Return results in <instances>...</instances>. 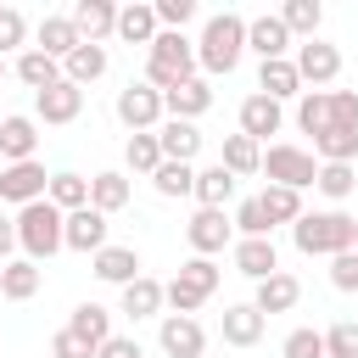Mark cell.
Masks as SVG:
<instances>
[{
    "label": "cell",
    "mask_w": 358,
    "mask_h": 358,
    "mask_svg": "<svg viewBox=\"0 0 358 358\" xmlns=\"http://www.w3.org/2000/svg\"><path fill=\"white\" fill-rule=\"evenodd\" d=\"M229 257H235V274H246V280H268V274L280 268V252H274L268 235H257V241H235Z\"/></svg>",
    "instance_id": "obj_19"
},
{
    "label": "cell",
    "mask_w": 358,
    "mask_h": 358,
    "mask_svg": "<svg viewBox=\"0 0 358 358\" xmlns=\"http://www.w3.org/2000/svg\"><path fill=\"white\" fill-rule=\"evenodd\" d=\"M45 201L56 207V213H78V207H90V179L84 173H50V185H45Z\"/></svg>",
    "instance_id": "obj_29"
},
{
    "label": "cell",
    "mask_w": 358,
    "mask_h": 358,
    "mask_svg": "<svg viewBox=\"0 0 358 358\" xmlns=\"http://www.w3.org/2000/svg\"><path fill=\"white\" fill-rule=\"evenodd\" d=\"M67 17H73V28H78L84 45H106V39L117 34V6H112V0H78Z\"/></svg>",
    "instance_id": "obj_13"
},
{
    "label": "cell",
    "mask_w": 358,
    "mask_h": 358,
    "mask_svg": "<svg viewBox=\"0 0 358 358\" xmlns=\"http://www.w3.org/2000/svg\"><path fill=\"white\" fill-rule=\"evenodd\" d=\"M34 145H39V123L34 117H22V112L0 117V157L6 162H34Z\"/></svg>",
    "instance_id": "obj_21"
},
{
    "label": "cell",
    "mask_w": 358,
    "mask_h": 358,
    "mask_svg": "<svg viewBox=\"0 0 358 358\" xmlns=\"http://www.w3.org/2000/svg\"><path fill=\"white\" fill-rule=\"evenodd\" d=\"M218 168H224V173H235V179H246V173H257V168H263V145H257V140H246V134H224Z\"/></svg>",
    "instance_id": "obj_28"
},
{
    "label": "cell",
    "mask_w": 358,
    "mask_h": 358,
    "mask_svg": "<svg viewBox=\"0 0 358 358\" xmlns=\"http://www.w3.org/2000/svg\"><path fill=\"white\" fill-rule=\"evenodd\" d=\"M78 112H84V90H78V84H67V78L34 95V123H50V129H62V123H73Z\"/></svg>",
    "instance_id": "obj_11"
},
{
    "label": "cell",
    "mask_w": 358,
    "mask_h": 358,
    "mask_svg": "<svg viewBox=\"0 0 358 358\" xmlns=\"http://www.w3.org/2000/svg\"><path fill=\"white\" fill-rule=\"evenodd\" d=\"M162 28H157V11L145 6V0H129V6H117V39H129V45H151Z\"/></svg>",
    "instance_id": "obj_25"
},
{
    "label": "cell",
    "mask_w": 358,
    "mask_h": 358,
    "mask_svg": "<svg viewBox=\"0 0 358 358\" xmlns=\"http://www.w3.org/2000/svg\"><path fill=\"white\" fill-rule=\"evenodd\" d=\"M157 145H162V162H196L201 129L185 123V117H162V123H157Z\"/></svg>",
    "instance_id": "obj_18"
},
{
    "label": "cell",
    "mask_w": 358,
    "mask_h": 358,
    "mask_svg": "<svg viewBox=\"0 0 358 358\" xmlns=\"http://www.w3.org/2000/svg\"><path fill=\"white\" fill-rule=\"evenodd\" d=\"M90 207H95V213H106V218H112V213H123V207H129V173H117V168L95 173V179H90Z\"/></svg>",
    "instance_id": "obj_31"
},
{
    "label": "cell",
    "mask_w": 358,
    "mask_h": 358,
    "mask_svg": "<svg viewBox=\"0 0 358 358\" xmlns=\"http://www.w3.org/2000/svg\"><path fill=\"white\" fill-rule=\"evenodd\" d=\"M34 291H39V263H28V257L0 263V296L6 302H28Z\"/></svg>",
    "instance_id": "obj_34"
},
{
    "label": "cell",
    "mask_w": 358,
    "mask_h": 358,
    "mask_svg": "<svg viewBox=\"0 0 358 358\" xmlns=\"http://www.w3.org/2000/svg\"><path fill=\"white\" fill-rule=\"evenodd\" d=\"M50 358H95V347H84L73 330H56L50 336Z\"/></svg>",
    "instance_id": "obj_51"
},
{
    "label": "cell",
    "mask_w": 358,
    "mask_h": 358,
    "mask_svg": "<svg viewBox=\"0 0 358 358\" xmlns=\"http://www.w3.org/2000/svg\"><path fill=\"white\" fill-rule=\"evenodd\" d=\"M157 347H162L168 358H207V330H201L196 319H185V313H162Z\"/></svg>",
    "instance_id": "obj_9"
},
{
    "label": "cell",
    "mask_w": 358,
    "mask_h": 358,
    "mask_svg": "<svg viewBox=\"0 0 358 358\" xmlns=\"http://www.w3.org/2000/svg\"><path fill=\"white\" fill-rule=\"evenodd\" d=\"M6 73H11V67H6V56H0V78H6Z\"/></svg>",
    "instance_id": "obj_54"
},
{
    "label": "cell",
    "mask_w": 358,
    "mask_h": 358,
    "mask_svg": "<svg viewBox=\"0 0 358 358\" xmlns=\"http://www.w3.org/2000/svg\"><path fill=\"white\" fill-rule=\"evenodd\" d=\"M201 302H207V296H201L190 280H179V274L162 285V308H168V313H185V319H196V308H201Z\"/></svg>",
    "instance_id": "obj_42"
},
{
    "label": "cell",
    "mask_w": 358,
    "mask_h": 358,
    "mask_svg": "<svg viewBox=\"0 0 358 358\" xmlns=\"http://www.w3.org/2000/svg\"><path fill=\"white\" fill-rule=\"evenodd\" d=\"M123 313L129 319H162V280H151V274L129 280L123 285Z\"/></svg>",
    "instance_id": "obj_32"
},
{
    "label": "cell",
    "mask_w": 358,
    "mask_h": 358,
    "mask_svg": "<svg viewBox=\"0 0 358 358\" xmlns=\"http://www.w3.org/2000/svg\"><path fill=\"white\" fill-rule=\"evenodd\" d=\"M302 302V280L296 274H285V268H274L268 280H257V296H252V308L268 319V313H291Z\"/></svg>",
    "instance_id": "obj_16"
},
{
    "label": "cell",
    "mask_w": 358,
    "mask_h": 358,
    "mask_svg": "<svg viewBox=\"0 0 358 358\" xmlns=\"http://www.w3.org/2000/svg\"><path fill=\"white\" fill-rule=\"evenodd\" d=\"M151 11H157V28L185 34V22L196 17V0H151Z\"/></svg>",
    "instance_id": "obj_46"
},
{
    "label": "cell",
    "mask_w": 358,
    "mask_h": 358,
    "mask_svg": "<svg viewBox=\"0 0 358 358\" xmlns=\"http://www.w3.org/2000/svg\"><path fill=\"white\" fill-rule=\"evenodd\" d=\"M313 162H358V129H324L313 134Z\"/></svg>",
    "instance_id": "obj_37"
},
{
    "label": "cell",
    "mask_w": 358,
    "mask_h": 358,
    "mask_svg": "<svg viewBox=\"0 0 358 358\" xmlns=\"http://www.w3.org/2000/svg\"><path fill=\"white\" fill-rule=\"evenodd\" d=\"M324 358H358V324L352 319H336L324 330Z\"/></svg>",
    "instance_id": "obj_43"
},
{
    "label": "cell",
    "mask_w": 358,
    "mask_h": 358,
    "mask_svg": "<svg viewBox=\"0 0 358 358\" xmlns=\"http://www.w3.org/2000/svg\"><path fill=\"white\" fill-rule=\"evenodd\" d=\"M62 330H73L84 347H101V341H112V313H106L101 302H78V308H73V319H67Z\"/></svg>",
    "instance_id": "obj_24"
},
{
    "label": "cell",
    "mask_w": 358,
    "mask_h": 358,
    "mask_svg": "<svg viewBox=\"0 0 358 358\" xmlns=\"http://www.w3.org/2000/svg\"><path fill=\"white\" fill-rule=\"evenodd\" d=\"M235 229H241V241H257V235H268V218H263V207H257V196H246L241 207H235V218H229Z\"/></svg>",
    "instance_id": "obj_47"
},
{
    "label": "cell",
    "mask_w": 358,
    "mask_h": 358,
    "mask_svg": "<svg viewBox=\"0 0 358 358\" xmlns=\"http://www.w3.org/2000/svg\"><path fill=\"white\" fill-rule=\"evenodd\" d=\"M62 246L67 252H101L106 246V213L95 207H78V213H62Z\"/></svg>",
    "instance_id": "obj_12"
},
{
    "label": "cell",
    "mask_w": 358,
    "mask_h": 358,
    "mask_svg": "<svg viewBox=\"0 0 358 358\" xmlns=\"http://www.w3.org/2000/svg\"><path fill=\"white\" fill-rule=\"evenodd\" d=\"M95 358H145V347H140L134 336H112V341L95 347Z\"/></svg>",
    "instance_id": "obj_52"
},
{
    "label": "cell",
    "mask_w": 358,
    "mask_h": 358,
    "mask_svg": "<svg viewBox=\"0 0 358 358\" xmlns=\"http://www.w3.org/2000/svg\"><path fill=\"white\" fill-rule=\"evenodd\" d=\"M280 358H324V330H291L285 341H280Z\"/></svg>",
    "instance_id": "obj_44"
},
{
    "label": "cell",
    "mask_w": 358,
    "mask_h": 358,
    "mask_svg": "<svg viewBox=\"0 0 358 358\" xmlns=\"http://www.w3.org/2000/svg\"><path fill=\"white\" fill-rule=\"evenodd\" d=\"M90 263H95V280H106V285H117V291H123L129 280H140V252H134V246H101Z\"/></svg>",
    "instance_id": "obj_23"
},
{
    "label": "cell",
    "mask_w": 358,
    "mask_h": 358,
    "mask_svg": "<svg viewBox=\"0 0 358 358\" xmlns=\"http://www.w3.org/2000/svg\"><path fill=\"white\" fill-rule=\"evenodd\" d=\"M22 39H28V17H22L17 6H0V56H6V50H17Z\"/></svg>",
    "instance_id": "obj_48"
},
{
    "label": "cell",
    "mask_w": 358,
    "mask_h": 358,
    "mask_svg": "<svg viewBox=\"0 0 358 358\" xmlns=\"http://www.w3.org/2000/svg\"><path fill=\"white\" fill-rule=\"evenodd\" d=\"M17 246L28 252V263H45L62 252V213L50 201H28L17 207Z\"/></svg>",
    "instance_id": "obj_4"
},
{
    "label": "cell",
    "mask_w": 358,
    "mask_h": 358,
    "mask_svg": "<svg viewBox=\"0 0 358 358\" xmlns=\"http://www.w3.org/2000/svg\"><path fill=\"white\" fill-rule=\"evenodd\" d=\"M257 207H263L268 229H274V224H296V218H302V190H285V185H263Z\"/></svg>",
    "instance_id": "obj_36"
},
{
    "label": "cell",
    "mask_w": 358,
    "mask_h": 358,
    "mask_svg": "<svg viewBox=\"0 0 358 358\" xmlns=\"http://www.w3.org/2000/svg\"><path fill=\"white\" fill-rule=\"evenodd\" d=\"M112 112H117V123H123L129 134H151V129H157V123L168 117V112H162V95H157V90L145 84V78H140V84H123V90H117V106H112Z\"/></svg>",
    "instance_id": "obj_6"
},
{
    "label": "cell",
    "mask_w": 358,
    "mask_h": 358,
    "mask_svg": "<svg viewBox=\"0 0 358 358\" xmlns=\"http://www.w3.org/2000/svg\"><path fill=\"white\" fill-rule=\"evenodd\" d=\"M151 185H157V196H190L196 190V162H162L157 173H151Z\"/></svg>",
    "instance_id": "obj_41"
},
{
    "label": "cell",
    "mask_w": 358,
    "mask_h": 358,
    "mask_svg": "<svg viewBox=\"0 0 358 358\" xmlns=\"http://www.w3.org/2000/svg\"><path fill=\"white\" fill-rule=\"evenodd\" d=\"M106 67H112V56H106V45H78V50H73V56L62 62V78L84 90V84H95V78H101Z\"/></svg>",
    "instance_id": "obj_27"
},
{
    "label": "cell",
    "mask_w": 358,
    "mask_h": 358,
    "mask_svg": "<svg viewBox=\"0 0 358 358\" xmlns=\"http://www.w3.org/2000/svg\"><path fill=\"white\" fill-rule=\"evenodd\" d=\"M352 252H358V235H352Z\"/></svg>",
    "instance_id": "obj_55"
},
{
    "label": "cell",
    "mask_w": 358,
    "mask_h": 358,
    "mask_svg": "<svg viewBox=\"0 0 358 358\" xmlns=\"http://www.w3.org/2000/svg\"><path fill=\"white\" fill-rule=\"evenodd\" d=\"M207 106H213V84H207L201 73H196V78H185V84H173V90H162V112H168V117L196 123Z\"/></svg>",
    "instance_id": "obj_15"
},
{
    "label": "cell",
    "mask_w": 358,
    "mask_h": 358,
    "mask_svg": "<svg viewBox=\"0 0 358 358\" xmlns=\"http://www.w3.org/2000/svg\"><path fill=\"white\" fill-rule=\"evenodd\" d=\"M257 173H268V185H285V190H308L313 173H319V162H313V151L280 140V145L263 151V168H257Z\"/></svg>",
    "instance_id": "obj_5"
},
{
    "label": "cell",
    "mask_w": 358,
    "mask_h": 358,
    "mask_svg": "<svg viewBox=\"0 0 358 358\" xmlns=\"http://www.w3.org/2000/svg\"><path fill=\"white\" fill-rule=\"evenodd\" d=\"M330 123L358 129V90H330Z\"/></svg>",
    "instance_id": "obj_49"
},
{
    "label": "cell",
    "mask_w": 358,
    "mask_h": 358,
    "mask_svg": "<svg viewBox=\"0 0 358 358\" xmlns=\"http://www.w3.org/2000/svg\"><path fill=\"white\" fill-rule=\"evenodd\" d=\"M257 95H268V101H291V95H302V78H296V62L291 56H280V62H257Z\"/></svg>",
    "instance_id": "obj_22"
},
{
    "label": "cell",
    "mask_w": 358,
    "mask_h": 358,
    "mask_svg": "<svg viewBox=\"0 0 358 358\" xmlns=\"http://www.w3.org/2000/svg\"><path fill=\"white\" fill-rule=\"evenodd\" d=\"M291 62H296V78H302V84H313V90L336 84V73H341V50H336V45H324V39H302Z\"/></svg>",
    "instance_id": "obj_10"
},
{
    "label": "cell",
    "mask_w": 358,
    "mask_h": 358,
    "mask_svg": "<svg viewBox=\"0 0 358 358\" xmlns=\"http://www.w3.org/2000/svg\"><path fill=\"white\" fill-rule=\"evenodd\" d=\"M190 196H196L201 207H218V213H224V207L235 201V173H224L218 162H207V168H196V190H190Z\"/></svg>",
    "instance_id": "obj_30"
},
{
    "label": "cell",
    "mask_w": 358,
    "mask_h": 358,
    "mask_svg": "<svg viewBox=\"0 0 358 358\" xmlns=\"http://www.w3.org/2000/svg\"><path fill=\"white\" fill-rule=\"evenodd\" d=\"M274 17L285 22V34H291V39H296V34H302V39H319V22H324V6H319V0H285V6L274 11Z\"/></svg>",
    "instance_id": "obj_35"
},
{
    "label": "cell",
    "mask_w": 358,
    "mask_h": 358,
    "mask_svg": "<svg viewBox=\"0 0 358 358\" xmlns=\"http://www.w3.org/2000/svg\"><path fill=\"white\" fill-rule=\"evenodd\" d=\"M78 45H84V39H78L73 17H45V22H39V45H34V50H45L50 62H67Z\"/></svg>",
    "instance_id": "obj_26"
},
{
    "label": "cell",
    "mask_w": 358,
    "mask_h": 358,
    "mask_svg": "<svg viewBox=\"0 0 358 358\" xmlns=\"http://www.w3.org/2000/svg\"><path fill=\"white\" fill-rule=\"evenodd\" d=\"M241 56H246V17L241 11H218V17H207L201 22V39H196V62L207 67V73H235L241 67Z\"/></svg>",
    "instance_id": "obj_2"
},
{
    "label": "cell",
    "mask_w": 358,
    "mask_h": 358,
    "mask_svg": "<svg viewBox=\"0 0 358 358\" xmlns=\"http://www.w3.org/2000/svg\"><path fill=\"white\" fill-rule=\"evenodd\" d=\"M330 285L336 291H358V252H336L330 257Z\"/></svg>",
    "instance_id": "obj_50"
},
{
    "label": "cell",
    "mask_w": 358,
    "mask_h": 358,
    "mask_svg": "<svg viewBox=\"0 0 358 358\" xmlns=\"http://www.w3.org/2000/svg\"><path fill=\"white\" fill-rule=\"evenodd\" d=\"M123 168H129V173H145V179L162 168V145H157V129H151V134H129V145H123Z\"/></svg>",
    "instance_id": "obj_39"
},
{
    "label": "cell",
    "mask_w": 358,
    "mask_h": 358,
    "mask_svg": "<svg viewBox=\"0 0 358 358\" xmlns=\"http://www.w3.org/2000/svg\"><path fill=\"white\" fill-rule=\"evenodd\" d=\"M352 235H358V218L341 213V207H324V213H302L291 224V241L302 257H336V252H352Z\"/></svg>",
    "instance_id": "obj_1"
},
{
    "label": "cell",
    "mask_w": 358,
    "mask_h": 358,
    "mask_svg": "<svg viewBox=\"0 0 358 358\" xmlns=\"http://www.w3.org/2000/svg\"><path fill=\"white\" fill-rule=\"evenodd\" d=\"M45 185H50V173H45L39 157H34V162H6V168H0V201H17V207L45 201Z\"/></svg>",
    "instance_id": "obj_8"
},
{
    "label": "cell",
    "mask_w": 358,
    "mask_h": 358,
    "mask_svg": "<svg viewBox=\"0 0 358 358\" xmlns=\"http://www.w3.org/2000/svg\"><path fill=\"white\" fill-rule=\"evenodd\" d=\"M185 241H190L196 257H218L224 246H235V224H229V213H218V207H196V218L185 224Z\"/></svg>",
    "instance_id": "obj_7"
},
{
    "label": "cell",
    "mask_w": 358,
    "mask_h": 358,
    "mask_svg": "<svg viewBox=\"0 0 358 358\" xmlns=\"http://www.w3.org/2000/svg\"><path fill=\"white\" fill-rule=\"evenodd\" d=\"M296 123H302V134H324L330 129V90H302L296 95Z\"/></svg>",
    "instance_id": "obj_40"
},
{
    "label": "cell",
    "mask_w": 358,
    "mask_h": 358,
    "mask_svg": "<svg viewBox=\"0 0 358 358\" xmlns=\"http://www.w3.org/2000/svg\"><path fill=\"white\" fill-rule=\"evenodd\" d=\"M313 190H319V196H330V201H347V196L358 190V168H352V162H319Z\"/></svg>",
    "instance_id": "obj_38"
},
{
    "label": "cell",
    "mask_w": 358,
    "mask_h": 358,
    "mask_svg": "<svg viewBox=\"0 0 358 358\" xmlns=\"http://www.w3.org/2000/svg\"><path fill=\"white\" fill-rule=\"evenodd\" d=\"M11 252H17V218L0 213V263H11Z\"/></svg>",
    "instance_id": "obj_53"
},
{
    "label": "cell",
    "mask_w": 358,
    "mask_h": 358,
    "mask_svg": "<svg viewBox=\"0 0 358 358\" xmlns=\"http://www.w3.org/2000/svg\"><path fill=\"white\" fill-rule=\"evenodd\" d=\"M218 336H224V347H257L263 341V313L252 302H235V308H224Z\"/></svg>",
    "instance_id": "obj_20"
},
{
    "label": "cell",
    "mask_w": 358,
    "mask_h": 358,
    "mask_svg": "<svg viewBox=\"0 0 358 358\" xmlns=\"http://www.w3.org/2000/svg\"><path fill=\"white\" fill-rule=\"evenodd\" d=\"M11 73H17L34 95H39V90H50V84H62V62H50V56H45V50H34V45L17 56V67H11Z\"/></svg>",
    "instance_id": "obj_33"
},
{
    "label": "cell",
    "mask_w": 358,
    "mask_h": 358,
    "mask_svg": "<svg viewBox=\"0 0 358 358\" xmlns=\"http://www.w3.org/2000/svg\"><path fill=\"white\" fill-rule=\"evenodd\" d=\"M280 123H285V106L280 101H268V95H246L241 101V134L246 140H268V134H280Z\"/></svg>",
    "instance_id": "obj_17"
},
{
    "label": "cell",
    "mask_w": 358,
    "mask_h": 358,
    "mask_svg": "<svg viewBox=\"0 0 358 358\" xmlns=\"http://www.w3.org/2000/svg\"><path fill=\"white\" fill-rule=\"evenodd\" d=\"M246 50H257V62H280V56H291V34H285V22H280L274 11L252 17V22H246Z\"/></svg>",
    "instance_id": "obj_14"
},
{
    "label": "cell",
    "mask_w": 358,
    "mask_h": 358,
    "mask_svg": "<svg viewBox=\"0 0 358 358\" xmlns=\"http://www.w3.org/2000/svg\"><path fill=\"white\" fill-rule=\"evenodd\" d=\"M179 280H190L201 296H213V291H218V280H224V268H218L213 257H190V263L179 268Z\"/></svg>",
    "instance_id": "obj_45"
},
{
    "label": "cell",
    "mask_w": 358,
    "mask_h": 358,
    "mask_svg": "<svg viewBox=\"0 0 358 358\" xmlns=\"http://www.w3.org/2000/svg\"><path fill=\"white\" fill-rule=\"evenodd\" d=\"M185 78H196V39L162 28V34L145 45V84L162 95V90H173V84H185Z\"/></svg>",
    "instance_id": "obj_3"
}]
</instances>
